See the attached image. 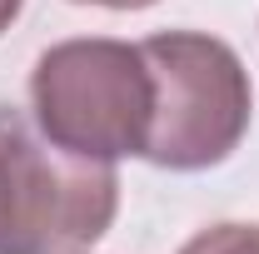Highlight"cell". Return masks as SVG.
<instances>
[{
    "instance_id": "obj_1",
    "label": "cell",
    "mask_w": 259,
    "mask_h": 254,
    "mask_svg": "<svg viewBox=\"0 0 259 254\" xmlns=\"http://www.w3.org/2000/svg\"><path fill=\"white\" fill-rule=\"evenodd\" d=\"M140 55L150 65V130L140 159L175 175L225 164L254 115L244 60L204 30H160L140 40Z\"/></svg>"
},
{
    "instance_id": "obj_2",
    "label": "cell",
    "mask_w": 259,
    "mask_h": 254,
    "mask_svg": "<svg viewBox=\"0 0 259 254\" xmlns=\"http://www.w3.org/2000/svg\"><path fill=\"white\" fill-rule=\"evenodd\" d=\"M30 120L70 155L105 164L140 155L150 130V65L140 45L80 35L40 50L30 70Z\"/></svg>"
},
{
    "instance_id": "obj_3",
    "label": "cell",
    "mask_w": 259,
    "mask_h": 254,
    "mask_svg": "<svg viewBox=\"0 0 259 254\" xmlns=\"http://www.w3.org/2000/svg\"><path fill=\"white\" fill-rule=\"evenodd\" d=\"M0 135L20 164L25 194V254H85L115 224L120 175L105 159L70 155L50 145L30 115L0 105Z\"/></svg>"
},
{
    "instance_id": "obj_4",
    "label": "cell",
    "mask_w": 259,
    "mask_h": 254,
    "mask_svg": "<svg viewBox=\"0 0 259 254\" xmlns=\"http://www.w3.org/2000/svg\"><path fill=\"white\" fill-rule=\"evenodd\" d=\"M0 254H25V194H20V164L0 135Z\"/></svg>"
},
{
    "instance_id": "obj_5",
    "label": "cell",
    "mask_w": 259,
    "mask_h": 254,
    "mask_svg": "<svg viewBox=\"0 0 259 254\" xmlns=\"http://www.w3.org/2000/svg\"><path fill=\"white\" fill-rule=\"evenodd\" d=\"M180 254H259V224H239V220L209 224L194 239H185Z\"/></svg>"
},
{
    "instance_id": "obj_6",
    "label": "cell",
    "mask_w": 259,
    "mask_h": 254,
    "mask_svg": "<svg viewBox=\"0 0 259 254\" xmlns=\"http://www.w3.org/2000/svg\"><path fill=\"white\" fill-rule=\"evenodd\" d=\"M70 5H100V10H150L160 0H70Z\"/></svg>"
},
{
    "instance_id": "obj_7",
    "label": "cell",
    "mask_w": 259,
    "mask_h": 254,
    "mask_svg": "<svg viewBox=\"0 0 259 254\" xmlns=\"http://www.w3.org/2000/svg\"><path fill=\"white\" fill-rule=\"evenodd\" d=\"M20 5H25V0H0V35H5L10 25H15V15H20Z\"/></svg>"
}]
</instances>
